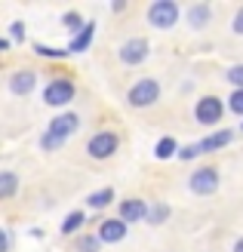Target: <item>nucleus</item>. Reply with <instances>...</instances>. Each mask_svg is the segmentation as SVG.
Returning <instances> with one entry per match:
<instances>
[{
    "label": "nucleus",
    "instance_id": "nucleus-1",
    "mask_svg": "<svg viewBox=\"0 0 243 252\" xmlns=\"http://www.w3.org/2000/svg\"><path fill=\"white\" fill-rule=\"evenodd\" d=\"M77 129H80V114H74V111H65V114H59V117L49 120L46 132L40 135V148H43V151H59V148L65 145Z\"/></svg>",
    "mask_w": 243,
    "mask_h": 252
},
{
    "label": "nucleus",
    "instance_id": "nucleus-2",
    "mask_svg": "<svg viewBox=\"0 0 243 252\" xmlns=\"http://www.w3.org/2000/svg\"><path fill=\"white\" fill-rule=\"evenodd\" d=\"M160 98V83L154 77H142L126 90V105L130 108H151Z\"/></svg>",
    "mask_w": 243,
    "mask_h": 252
},
{
    "label": "nucleus",
    "instance_id": "nucleus-3",
    "mask_svg": "<svg viewBox=\"0 0 243 252\" xmlns=\"http://www.w3.org/2000/svg\"><path fill=\"white\" fill-rule=\"evenodd\" d=\"M148 22L154 25V28L166 31V28H173V25L178 22V16H182V6L175 3V0H154V3L148 6Z\"/></svg>",
    "mask_w": 243,
    "mask_h": 252
},
{
    "label": "nucleus",
    "instance_id": "nucleus-4",
    "mask_svg": "<svg viewBox=\"0 0 243 252\" xmlns=\"http://www.w3.org/2000/svg\"><path fill=\"white\" fill-rule=\"evenodd\" d=\"M117 148H120V135L111 132V129H102L86 142V154L93 160H108V157L117 154Z\"/></svg>",
    "mask_w": 243,
    "mask_h": 252
},
{
    "label": "nucleus",
    "instance_id": "nucleus-5",
    "mask_svg": "<svg viewBox=\"0 0 243 252\" xmlns=\"http://www.w3.org/2000/svg\"><path fill=\"white\" fill-rule=\"evenodd\" d=\"M225 117V102L219 95H203L197 98V105H194V120L200 126H215V123H222Z\"/></svg>",
    "mask_w": 243,
    "mask_h": 252
},
{
    "label": "nucleus",
    "instance_id": "nucleus-6",
    "mask_svg": "<svg viewBox=\"0 0 243 252\" xmlns=\"http://www.w3.org/2000/svg\"><path fill=\"white\" fill-rule=\"evenodd\" d=\"M219 182H222V179H219V169H215V166H200V169L191 172L188 188H191L197 197H209V194L219 191Z\"/></svg>",
    "mask_w": 243,
    "mask_h": 252
},
{
    "label": "nucleus",
    "instance_id": "nucleus-7",
    "mask_svg": "<svg viewBox=\"0 0 243 252\" xmlns=\"http://www.w3.org/2000/svg\"><path fill=\"white\" fill-rule=\"evenodd\" d=\"M74 93H77V86H74V80L68 77H56V80H49L46 83V90H43V102L46 105H53V108H65Z\"/></svg>",
    "mask_w": 243,
    "mask_h": 252
},
{
    "label": "nucleus",
    "instance_id": "nucleus-8",
    "mask_svg": "<svg viewBox=\"0 0 243 252\" xmlns=\"http://www.w3.org/2000/svg\"><path fill=\"white\" fill-rule=\"evenodd\" d=\"M117 56H120L123 65L136 68V65H142V62L151 56V43L145 40V37H130V40H123V46H120Z\"/></svg>",
    "mask_w": 243,
    "mask_h": 252
},
{
    "label": "nucleus",
    "instance_id": "nucleus-9",
    "mask_svg": "<svg viewBox=\"0 0 243 252\" xmlns=\"http://www.w3.org/2000/svg\"><path fill=\"white\" fill-rule=\"evenodd\" d=\"M6 86H9V93L12 95H31L34 93V86H37V71H31V68H22V71H16V74H9V80H6Z\"/></svg>",
    "mask_w": 243,
    "mask_h": 252
},
{
    "label": "nucleus",
    "instance_id": "nucleus-10",
    "mask_svg": "<svg viewBox=\"0 0 243 252\" xmlns=\"http://www.w3.org/2000/svg\"><path fill=\"white\" fill-rule=\"evenodd\" d=\"M126 231H130V224H126L120 216L99 221V240L102 243H120V240H126Z\"/></svg>",
    "mask_w": 243,
    "mask_h": 252
},
{
    "label": "nucleus",
    "instance_id": "nucleus-11",
    "mask_svg": "<svg viewBox=\"0 0 243 252\" xmlns=\"http://www.w3.org/2000/svg\"><path fill=\"white\" fill-rule=\"evenodd\" d=\"M148 203L145 200H139V197H126V200H120V219L126 221V224H133V221H145L148 219Z\"/></svg>",
    "mask_w": 243,
    "mask_h": 252
},
{
    "label": "nucleus",
    "instance_id": "nucleus-12",
    "mask_svg": "<svg viewBox=\"0 0 243 252\" xmlns=\"http://www.w3.org/2000/svg\"><path fill=\"white\" fill-rule=\"evenodd\" d=\"M231 138H234V132L231 129H219V132H209L207 138H200V154H212V151H222L225 145H231Z\"/></svg>",
    "mask_w": 243,
    "mask_h": 252
},
{
    "label": "nucleus",
    "instance_id": "nucleus-13",
    "mask_svg": "<svg viewBox=\"0 0 243 252\" xmlns=\"http://www.w3.org/2000/svg\"><path fill=\"white\" fill-rule=\"evenodd\" d=\"M185 16H188V25L194 31H203L209 25V19H212V6L209 3H194V6H188Z\"/></svg>",
    "mask_w": 243,
    "mask_h": 252
},
{
    "label": "nucleus",
    "instance_id": "nucleus-14",
    "mask_svg": "<svg viewBox=\"0 0 243 252\" xmlns=\"http://www.w3.org/2000/svg\"><path fill=\"white\" fill-rule=\"evenodd\" d=\"M93 34H96V22H93V19H86L83 31H80V34H74V37H71V43H68L65 49H68V53H83V49H89V43H93Z\"/></svg>",
    "mask_w": 243,
    "mask_h": 252
},
{
    "label": "nucleus",
    "instance_id": "nucleus-15",
    "mask_svg": "<svg viewBox=\"0 0 243 252\" xmlns=\"http://www.w3.org/2000/svg\"><path fill=\"white\" fill-rule=\"evenodd\" d=\"M16 188H19V175L16 172H0V197L3 200H12L16 197Z\"/></svg>",
    "mask_w": 243,
    "mask_h": 252
},
{
    "label": "nucleus",
    "instance_id": "nucleus-16",
    "mask_svg": "<svg viewBox=\"0 0 243 252\" xmlns=\"http://www.w3.org/2000/svg\"><path fill=\"white\" fill-rule=\"evenodd\" d=\"M173 154H178V142L173 135H163L160 142H157V148H154V157L157 160H170Z\"/></svg>",
    "mask_w": 243,
    "mask_h": 252
},
{
    "label": "nucleus",
    "instance_id": "nucleus-17",
    "mask_svg": "<svg viewBox=\"0 0 243 252\" xmlns=\"http://www.w3.org/2000/svg\"><path fill=\"white\" fill-rule=\"evenodd\" d=\"M83 221H86V216H83V209H74V212H68L65 216V221H62V234H74V231H80L83 228Z\"/></svg>",
    "mask_w": 243,
    "mask_h": 252
},
{
    "label": "nucleus",
    "instance_id": "nucleus-18",
    "mask_svg": "<svg viewBox=\"0 0 243 252\" xmlns=\"http://www.w3.org/2000/svg\"><path fill=\"white\" fill-rule=\"evenodd\" d=\"M111 200H114V188H102V191H96V194L86 197V203L93 206V209H105Z\"/></svg>",
    "mask_w": 243,
    "mask_h": 252
},
{
    "label": "nucleus",
    "instance_id": "nucleus-19",
    "mask_svg": "<svg viewBox=\"0 0 243 252\" xmlns=\"http://www.w3.org/2000/svg\"><path fill=\"white\" fill-rule=\"evenodd\" d=\"M62 25H65V28L71 31V37H74V34H80V31H83V25H86V22H83V16H80L77 9H68L65 16H62Z\"/></svg>",
    "mask_w": 243,
    "mask_h": 252
},
{
    "label": "nucleus",
    "instance_id": "nucleus-20",
    "mask_svg": "<svg viewBox=\"0 0 243 252\" xmlns=\"http://www.w3.org/2000/svg\"><path fill=\"white\" fill-rule=\"evenodd\" d=\"M166 219H170V206L166 203H154L148 209V224H163Z\"/></svg>",
    "mask_w": 243,
    "mask_h": 252
},
{
    "label": "nucleus",
    "instance_id": "nucleus-21",
    "mask_svg": "<svg viewBox=\"0 0 243 252\" xmlns=\"http://www.w3.org/2000/svg\"><path fill=\"white\" fill-rule=\"evenodd\" d=\"M74 246H77V252H99L102 249V240H99V234H86Z\"/></svg>",
    "mask_w": 243,
    "mask_h": 252
},
{
    "label": "nucleus",
    "instance_id": "nucleus-22",
    "mask_svg": "<svg viewBox=\"0 0 243 252\" xmlns=\"http://www.w3.org/2000/svg\"><path fill=\"white\" fill-rule=\"evenodd\" d=\"M34 53L43 56V59H65L68 49H56V46H46V43H34Z\"/></svg>",
    "mask_w": 243,
    "mask_h": 252
},
{
    "label": "nucleus",
    "instance_id": "nucleus-23",
    "mask_svg": "<svg viewBox=\"0 0 243 252\" xmlns=\"http://www.w3.org/2000/svg\"><path fill=\"white\" fill-rule=\"evenodd\" d=\"M225 80L234 86V90H243V65H231L225 74Z\"/></svg>",
    "mask_w": 243,
    "mask_h": 252
},
{
    "label": "nucleus",
    "instance_id": "nucleus-24",
    "mask_svg": "<svg viewBox=\"0 0 243 252\" xmlns=\"http://www.w3.org/2000/svg\"><path fill=\"white\" fill-rule=\"evenodd\" d=\"M228 111H234V114L243 117V90H234L231 95H228Z\"/></svg>",
    "mask_w": 243,
    "mask_h": 252
},
{
    "label": "nucleus",
    "instance_id": "nucleus-25",
    "mask_svg": "<svg viewBox=\"0 0 243 252\" xmlns=\"http://www.w3.org/2000/svg\"><path fill=\"white\" fill-rule=\"evenodd\" d=\"M200 154V145L194 142V145H188V148H182V151H178V160H194Z\"/></svg>",
    "mask_w": 243,
    "mask_h": 252
},
{
    "label": "nucleus",
    "instance_id": "nucleus-26",
    "mask_svg": "<svg viewBox=\"0 0 243 252\" xmlns=\"http://www.w3.org/2000/svg\"><path fill=\"white\" fill-rule=\"evenodd\" d=\"M231 31L237 34V37H243V6L234 12V22H231Z\"/></svg>",
    "mask_w": 243,
    "mask_h": 252
},
{
    "label": "nucleus",
    "instance_id": "nucleus-27",
    "mask_svg": "<svg viewBox=\"0 0 243 252\" xmlns=\"http://www.w3.org/2000/svg\"><path fill=\"white\" fill-rule=\"evenodd\" d=\"M9 37H12V40H25V28H22V22H12V25H9Z\"/></svg>",
    "mask_w": 243,
    "mask_h": 252
},
{
    "label": "nucleus",
    "instance_id": "nucleus-28",
    "mask_svg": "<svg viewBox=\"0 0 243 252\" xmlns=\"http://www.w3.org/2000/svg\"><path fill=\"white\" fill-rule=\"evenodd\" d=\"M9 249H12V231L6 228L3 231V252H9Z\"/></svg>",
    "mask_w": 243,
    "mask_h": 252
},
{
    "label": "nucleus",
    "instance_id": "nucleus-29",
    "mask_svg": "<svg viewBox=\"0 0 243 252\" xmlns=\"http://www.w3.org/2000/svg\"><path fill=\"white\" fill-rule=\"evenodd\" d=\"M234 252H243V237H237V243H234Z\"/></svg>",
    "mask_w": 243,
    "mask_h": 252
},
{
    "label": "nucleus",
    "instance_id": "nucleus-30",
    "mask_svg": "<svg viewBox=\"0 0 243 252\" xmlns=\"http://www.w3.org/2000/svg\"><path fill=\"white\" fill-rule=\"evenodd\" d=\"M240 129H243V123H240Z\"/></svg>",
    "mask_w": 243,
    "mask_h": 252
}]
</instances>
